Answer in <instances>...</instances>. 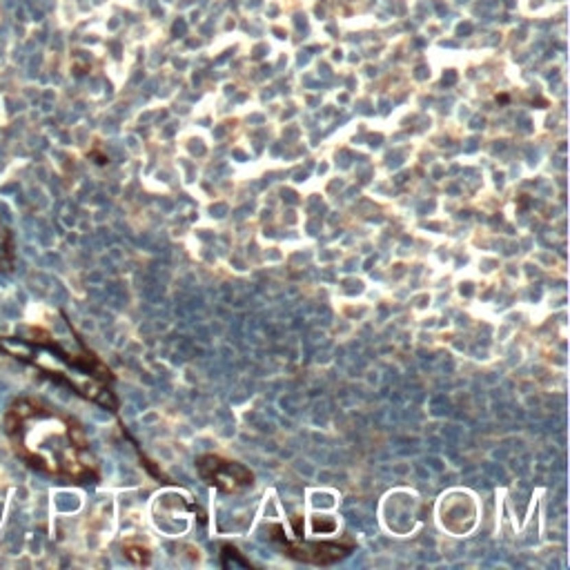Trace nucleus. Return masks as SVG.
<instances>
[{"instance_id":"nucleus-1","label":"nucleus","mask_w":570,"mask_h":570,"mask_svg":"<svg viewBox=\"0 0 570 570\" xmlns=\"http://www.w3.org/2000/svg\"><path fill=\"white\" fill-rule=\"evenodd\" d=\"M3 430L14 455L36 472L71 483L98 477L82 426L47 401L16 397L5 410Z\"/></svg>"},{"instance_id":"nucleus-2","label":"nucleus","mask_w":570,"mask_h":570,"mask_svg":"<svg viewBox=\"0 0 570 570\" xmlns=\"http://www.w3.org/2000/svg\"><path fill=\"white\" fill-rule=\"evenodd\" d=\"M196 466L201 477L207 483H212L225 492H241L247 486H252V472L241 464L227 461L223 457H214V455L201 457Z\"/></svg>"},{"instance_id":"nucleus-3","label":"nucleus","mask_w":570,"mask_h":570,"mask_svg":"<svg viewBox=\"0 0 570 570\" xmlns=\"http://www.w3.org/2000/svg\"><path fill=\"white\" fill-rule=\"evenodd\" d=\"M347 548H352V546H347ZM347 548L339 546V544H315V546L285 544V550H288L290 555L303 559V562H312V564H332V562H337L339 557L345 555Z\"/></svg>"},{"instance_id":"nucleus-4","label":"nucleus","mask_w":570,"mask_h":570,"mask_svg":"<svg viewBox=\"0 0 570 570\" xmlns=\"http://www.w3.org/2000/svg\"><path fill=\"white\" fill-rule=\"evenodd\" d=\"M16 268V238L14 229L0 218V274L14 272Z\"/></svg>"},{"instance_id":"nucleus-5","label":"nucleus","mask_w":570,"mask_h":570,"mask_svg":"<svg viewBox=\"0 0 570 570\" xmlns=\"http://www.w3.org/2000/svg\"><path fill=\"white\" fill-rule=\"evenodd\" d=\"M125 555L132 559L136 564H147L150 562V553H147V548H141V546H134V544H125Z\"/></svg>"}]
</instances>
